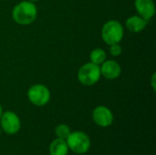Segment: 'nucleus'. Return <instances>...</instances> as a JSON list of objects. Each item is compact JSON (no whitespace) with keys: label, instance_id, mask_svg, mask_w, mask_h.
Listing matches in <instances>:
<instances>
[{"label":"nucleus","instance_id":"f257e3e1","mask_svg":"<svg viewBox=\"0 0 156 155\" xmlns=\"http://www.w3.org/2000/svg\"><path fill=\"white\" fill-rule=\"evenodd\" d=\"M37 16V8L34 2L21 1L16 4L12 10V17L16 23L21 26L32 24Z\"/></svg>","mask_w":156,"mask_h":155},{"label":"nucleus","instance_id":"f03ea898","mask_svg":"<svg viewBox=\"0 0 156 155\" xmlns=\"http://www.w3.org/2000/svg\"><path fill=\"white\" fill-rule=\"evenodd\" d=\"M66 142L69 146V150L77 154H84L88 153L91 145L89 135L80 131L71 132L66 139Z\"/></svg>","mask_w":156,"mask_h":155},{"label":"nucleus","instance_id":"7ed1b4c3","mask_svg":"<svg viewBox=\"0 0 156 155\" xmlns=\"http://www.w3.org/2000/svg\"><path fill=\"white\" fill-rule=\"evenodd\" d=\"M123 36V26L117 20H109L102 26L101 38L108 45L120 43L122 40Z\"/></svg>","mask_w":156,"mask_h":155},{"label":"nucleus","instance_id":"20e7f679","mask_svg":"<svg viewBox=\"0 0 156 155\" xmlns=\"http://www.w3.org/2000/svg\"><path fill=\"white\" fill-rule=\"evenodd\" d=\"M101 77L100 66L88 62L82 65L78 71L79 81L85 86H92L96 84Z\"/></svg>","mask_w":156,"mask_h":155},{"label":"nucleus","instance_id":"39448f33","mask_svg":"<svg viewBox=\"0 0 156 155\" xmlns=\"http://www.w3.org/2000/svg\"><path fill=\"white\" fill-rule=\"evenodd\" d=\"M50 91L48 88L43 84L32 85L27 90L28 100L35 106L43 107L50 100Z\"/></svg>","mask_w":156,"mask_h":155},{"label":"nucleus","instance_id":"423d86ee","mask_svg":"<svg viewBox=\"0 0 156 155\" xmlns=\"http://www.w3.org/2000/svg\"><path fill=\"white\" fill-rule=\"evenodd\" d=\"M0 127L6 134L14 135L20 131L21 121L16 113L11 111H6L2 113L0 118Z\"/></svg>","mask_w":156,"mask_h":155},{"label":"nucleus","instance_id":"0eeeda50","mask_svg":"<svg viewBox=\"0 0 156 155\" xmlns=\"http://www.w3.org/2000/svg\"><path fill=\"white\" fill-rule=\"evenodd\" d=\"M93 122L100 127H109L112 124L114 117L112 111L106 106H98L92 111Z\"/></svg>","mask_w":156,"mask_h":155},{"label":"nucleus","instance_id":"6e6552de","mask_svg":"<svg viewBox=\"0 0 156 155\" xmlns=\"http://www.w3.org/2000/svg\"><path fill=\"white\" fill-rule=\"evenodd\" d=\"M101 74L107 79H116L122 74L121 65L112 59L105 60L100 67Z\"/></svg>","mask_w":156,"mask_h":155},{"label":"nucleus","instance_id":"1a4fd4ad","mask_svg":"<svg viewBox=\"0 0 156 155\" xmlns=\"http://www.w3.org/2000/svg\"><path fill=\"white\" fill-rule=\"evenodd\" d=\"M134 6L138 15L147 21L151 20L155 14L154 0H135Z\"/></svg>","mask_w":156,"mask_h":155},{"label":"nucleus","instance_id":"9d476101","mask_svg":"<svg viewBox=\"0 0 156 155\" xmlns=\"http://www.w3.org/2000/svg\"><path fill=\"white\" fill-rule=\"evenodd\" d=\"M148 21L145 20L144 18H143L142 16H131L130 17L127 18L125 25L127 29L130 32L133 33H140L143 30L145 29V27L147 26Z\"/></svg>","mask_w":156,"mask_h":155},{"label":"nucleus","instance_id":"9b49d317","mask_svg":"<svg viewBox=\"0 0 156 155\" xmlns=\"http://www.w3.org/2000/svg\"><path fill=\"white\" fill-rule=\"evenodd\" d=\"M69 146L66 140L57 138L53 140L49 145V154L50 155H68Z\"/></svg>","mask_w":156,"mask_h":155},{"label":"nucleus","instance_id":"f8f14e48","mask_svg":"<svg viewBox=\"0 0 156 155\" xmlns=\"http://www.w3.org/2000/svg\"><path fill=\"white\" fill-rule=\"evenodd\" d=\"M90 62L93 64H96L98 66L101 65L106 60V53L102 48H95L93 49L90 54Z\"/></svg>","mask_w":156,"mask_h":155},{"label":"nucleus","instance_id":"ddd939ff","mask_svg":"<svg viewBox=\"0 0 156 155\" xmlns=\"http://www.w3.org/2000/svg\"><path fill=\"white\" fill-rule=\"evenodd\" d=\"M70 132H71L70 128L67 124H58L55 128V134L57 138H59L62 140H66L70 134Z\"/></svg>","mask_w":156,"mask_h":155},{"label":"nucleus","instance_id":"4468645a","mask_svg":"<svg viewBox=\"0 0 156 155\" xmlns=\"http://www.w3.org/2000/svg\"><path fill=\"white\" fill-rule=\"evenodd\" d=\"M122 48L120 43L110 45V53H111L112 56L118 57V56H120L122 54Z\"/></svg>","mask_w":156,"mask_h":155},{"label":"nucleus","instance_id":"2eb2a0df","mask_svg":"<svg viewBox=\"0 0 156 155\" xmlns=\"http://www.w3.org/2000/svg\"><path fill=\"white\" fill-rule=\"evenodd\" d=\"M152 87H153V90H155V73H154L152 77Z\"/></svg>","mask_w":156,"mask_h":155},{"label":"nucleus","instance_id":"dca6fc26","mask_svg":"<svg viewBox=\"0 0 156 155\" xmlns=\"http://www.w3.org/2000/svg\"><path fill=\"white\" fill-rule=\"evenodd\" d=\"M2 113H3V108H2V106H1V104H0V118H1V116H2Z\"/></svg>","mask_w":156,"mask_h":155},{"label":"nucleus","instance_id":"f3484780","mask_svg":"<svg viewBox=\"0 0 156 155\" xmlns=\"http://www.w3.org/2000/svg\"><path fill=\"white\" fill-rule=\"evenodd\" d=\"M29 1H31V2H37V1H39V0H29Z\"/></svg>","mask_w":156,"mask_h":155},{"label":"nucleus","instance_id":"a211bd4d","mask_svg":"<svg viewBox=\"0 0 156 155\" xmlns=\"http://www.w3.org/2000/svg\"><path fill=\"white\" fill-rule=\"evenodd\" d=\"M1 133H2V129H1V127H0V136H1Z\"/></svg>","mask_w":156,"mask_h":155}]
</instances>
